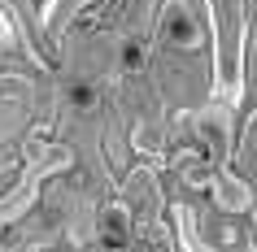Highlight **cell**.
Listing matches in <instances>:
<instances>
[{
    "instance_id": "1",
    "label": "cell",
    "mask_w": 257,
    "mask_h": 252,
    "mask_svg": "<svg viewBox=\"0 0 257 252\" xmlns=\"http://www.w3.org/2000/svg\"><path fill=\"white\" fill-rule=\"evenodd\" d=\"M27 161H31V165H27V174H22V183L0 200V230L14 222L18 213H27L31 204H35L40 183L48 178V174H66L70 165H74V148H66V144H44L40 135H35V139H27Z\"/></svg>"
},
{
    "instance_id": "2",
    "label": "cell",
    "mask_w": 257,
    "mask_h": 252,
    "mask_svg": "<svg viewBox=\"0 0 257 252\" xmlns=\"http://www.w3.org/2000/svg\"><path fill=\"white\" fill-rule=\"evenodd\" d=\"M157 27H162V40L170 44V48H179V53L205 48V31H201V22H196V14L188 9V0H166Z\"/></svg>"
},
{
    "instance_id": "3",
    "label": "cell",
    "mask_w": 257,
    "mask_h": 252,
    "mask_svg": "<svg viewBox=\"0 0 257 252\" xmlns=\"http://www.w3.org/2000/svg\"><path fill=\"white\" fill-rule=\"evenodd\" d=\"M231 118H235V109H231L227 100H218V96H214V100H209L205 109H196V118H192V122H196V131L205 135V144L214 148L218 157L227 152V139H231Z\"/></svg>"
},
{
    "instance_id": "4",
    "label": "cell",
    "mask_w": 257,
    "mask_h": 252,
    "mask_svg": "<svg viewBox=\"0 0 257 252\" xmlns=\"http://www.w3.org/2000/svg\"><path fill=\"white\" fill-rule=\"evenodd\" d=\"M209 196H214V204L222 213H248V209H253V187L244 183L240 174H231V170H214V178H209Z\"/></svg>"
},
{
    "instance_id": "5",
    "label": "cell",
    "mask_w": 257,
    "mask_h": 252,
    "mask_svg": "<svg viewBox=\"0 0 257 252\" xmlns=\"http://www.w3.org/2000/svg\"><path fill=\"white\" fill-rule=\"evenodd\" d=\"M126 235H131V209L122 200H113L100 209V239L113 248V243H126Z\"/></svg>"
},
{
    "instance_id": "6",
    "label": "cell",
    "mask_w": 257,
    "mask_h": 252,
    "mask_svg": "<svg viewBox=\"0 0 257 252\" xmlns=\"http://www.w3.org/2000/svg\"><path fill=\"white\" fill-rule=\"evenodd\" d=\"M144 66H149V48H144L136 35H126V40L118 44V70L122 74H140Z\"/></svg>"
},
{
    "instance_id": "7",
    "label": "cell",
    "mask_w": 257,
    "mask_h": 252,
    "mask_svg": "<svg viewBox=\"0 0 257 252\" xmlns=\"http://www.w3.org/2000/svg\"><path fill=\"white\" fill-rule=\"evenodd\" d=\"M175 226H179V239H183V252H209L196 235V226H192V209L188 204H175Z\"/></svg>"
},
{
    "instance_id": "8",
    "label": "cell",
    "mask_w": 257,
    "mask_h": 252,
    "mask_svg": "<svg viewBox=\"0 0 257 252\" xmlns=\"http://www.w3.org/2000/svg\"><path fill=\"white\" fill-rule=\"evenodd\" d=\"M66 105L79 109V113H83V109H92V105H96V87H92L87 79H70V83H66Z\"/></svg>"
}]
</instances>
